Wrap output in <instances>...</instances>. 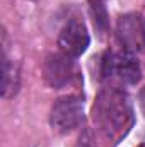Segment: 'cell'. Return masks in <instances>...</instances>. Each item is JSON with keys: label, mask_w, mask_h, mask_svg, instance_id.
Returning a JSON list of instances; mask_svg holds the SVG:
<instances>
[{"label": "cell", "mask_w": 145, "mask_h": 147, "mask_svg": "<svg viewBox=\"0 0 145 147\" xmlns=\"http://www.w3.org/2000/svg\"><path fill=\"white\" fill-rule=\"evenodd\" d=\"M94 121L111 142L121 140L133 125V108L128 94L118 84L104 86L94 105Z\"/></svg>", "instance_id": "cell-1"}, {"label": "cell", "mask_w": 145, "mask_h": 147, "mask_svg": "<svg viewBox=\"0 0 145 147\" xmlns=\"http://www.w3.org/2000/svg\"><path fill=\"white\" fill-rule=\"evenodd\" d=\"M101 79L106 82L116 80L121 86H135L142 79L140 63L128 51H106L101 62Z\"/></svg>", "instance_id": "cell-2"}, {"label": "cell", "mask_w": 145, "mask_h": 147, "mask_svg": "<svg viewBox=\"0 0 145 147\" xmlns=\"http://www.w3.org/2000/svg\"><path fill=\"white\" fill-rule=\"evenodd\" d=\"M84 120V99L80 96L58 98L50 111V125L58 134H68L75 130Z\"/></svg>", "instance_id": "cell-3"}, {"label": "cell", "mask_w": 145, "mask_h": 147, "mask_svg": "<svg viewBox=\"0 0 145 147\" xmlns=\"http://www.w3.org/2000/svg\"><path fill=\"white\" fill-rule=\"evenodd\" d=\"M116 39L128 53L145 51V24L138 14H125L118 17Z\"/></svg>", "instance_id": "cell-4"}, {"label": "cell", "mask_w": 145, "mask_h": 147, "mask_svg": "<svg viewBox=\"0 0 145 147\" xmlns=\"http://www.w3.org/2000/svg\"><path fill=\"white\" fill-rule=\"evenodd\" d=\"M44 80L53 89H63L68 87L77 79V67L73 63V58L65 53H50L43 63Z\"/></svg>", "instance_id": "cell-5"}, {"label": "cell", "mask_w": 145, "mask_h": 147, "mask_svg": "<svg viewBox=\"0 0 145 147\" xmlns=\"http://www.w3.org/2000/svg\"><path fill=\"white\" fill-rule=\"evenodd\" d=\"M89 43H91L89 31H87L85 24L77 17L70 19L62 28V31L58 34V48H60V51L72 57V58L80 57L87 50Z\"/></svg>", "instance_id": "cell-6"}, {"label": "cell", "mask_w": 145, "mask_h": 147, "mask_svg": "<svg viewBox=\"0 0 145 147\" xmlns=\"http://www.w3.org/2000/svg\"><path fill=\"white\" fill-rule=\"evenodd\" d=\"M21 84V75H19V67L15 62H12L3 48L2 53V98H12L17 94Z\"/></svg>", "instance_id": "cell-7"}, {"label": "cell", "mask_w": 145, "mask_h": 147, "mask_svg": "<svg viewBox=\"0 0 145 147\" xmlns=\"http://www.w3.org/2000/svg\"><path fill=\"white\" fill-rule=\"evenodd\" d=\"M91 16L99 36H103L108 29V12L103 0H91Z\"/></svg>", "instance_id": "cell-8"}, {"label": "cell", "mask_w": 145, "mask_h": 147, "mask_svg": "<svg viewBox=\"0 0 145 147\" xmlns=\"http://www.w3.org/2000/svg\"><path fill=\"white\" fill-rule=\"evenodd\" d=\"M75 147H96V144H94V137H92V134H91L89 128H84V130H82V134H80L79 139H77Z\"/></svg>", "instance_id": "cell-9"}, {"label": "cell", "mask_w": 145, "mask_h": 147, "mask_svg": "<svg viewBox=\"0 0 145 147\" xmlns=\"http://www.w3.org/2000/svg\"><path fill=\"white\" fill-rule=\"evenodd\" d=\"M138 105H140V110L145 116V87H142L140 92H138Z\"/></svg>", "instance_id": "cell-10"}]
</instances>
